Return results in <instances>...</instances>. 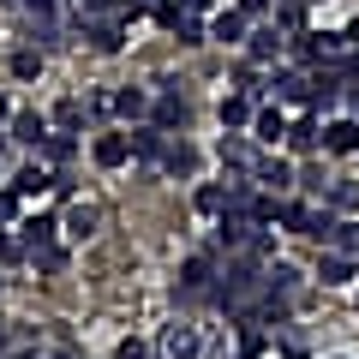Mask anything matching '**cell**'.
I'll use <instances>...</instances> for the list:
<instances>
[{"instance_id": "obj_1", "label": "cell", "mask_w": 359, "mask_h": 359, "mask_svg": "<svg viewBox=\"0 0 359 359\" xmlns=\"http://www.w3.org/2000/svg\"><path fill=\"white\" fill-rule=\"evenodd\" d=\"M216 282H222V269L204 252L180 264V299H216Z\"/></svg>"}, {"instance_id": "obj_2", "label": "cell", "mask_w": 359, "mask_h": 359, "mask_svg": "<svg viewBox=\"0 0 359 359\" xmlns=\"http://www.w3.org/2000/svg\"><path fill=\"white\" fill-rule=\"evenodd\" d=\"M269 84H276V102H306L311 108V90H318V72H311V66H282V72L269 78Z\"/></svg>"}, {"instance_id": "obj_3", "label": "cell", "mask_w": 359, "mask_h": 359, "mask_svg": "<svg viewBox=\"0 0 359 359\" xmlns=\"http://www.w3.org/2000/svg\"><path fill=\"white\" fill-rule=\"evenodd\" d=\"M156 353H162V359H198V353H204V335H198V323H168L162 341H156Z\"/></svg>"}, {"instance_id": "obj_4", "label": "cell", "mask_w": 359, "mask_h": 359, "mask_svg": "<svg viewBox=\"0 0 359 359\" xmlns=\"http://www.w3.org/2000/svg\"><path fill=\"white\" fill-rule=\"evenodd\" d=\"M323 150H330V156H353V150H359V114L323 120Z\"/></svg>"}, {"instance_id": "obj_5", "label": "cell", "mask_w": 359, "mask_h": 359, "mask_svg": "<svg viewBox=\"0 0 359 359\" xmlns=\"http://www.w3.org/2000/svg\"><path fill=\"white\" fill-rule=\"evenodd\" d=\"M78 30H84V42L96 54H120L126 48V25H120V18H90V25H78Z\"/></svg>"}, {"instance_id": "obj_6", "label": "cell", "mask_w": 359, "mask_h": 359, "mask_svg": "<svg viewBox=\"0 0 359 359\" xmlns=\"http://www.w3.org/2000/svg\"><path fill=\"white\" fill-rule=\"evenodd\" d=\"M282 48H287L282 25H257L252 36H245V54H252V66H269V60H282Z\"/></svg>"}, {"instance_id": "obj_7", "label": "cell", "mask_w": 359, "mask_h": 359, "mask_svg": "<svg viewBox=\"0 0 359 359\" xmlns=\"http://www.w3.org/2000/svg\"><path fill=\"white\" fill-rule=\"evenodd\" d=\"M318 276H323V287H347V282L359 276V257L341 252V245H330V252L318 257Z\"/></svg>"}, {"instance_id": "obj_8", "label": "cell", "mask_w": 359, "mask_h": 359, "mask_svg": "<svg viewBox=\"0 0 359 359\" xmlns=\"http://www.w3.org/2000/svg\"><path fill=\"white\" fill-rule=\"evenodd\" d=\"M287 150L294 156H318L323 150V126H318V114H299V120H287Z\"/></svg>"}, {"instance_id": "obj_9", "label": "cell", "mask_w": 359, "mask_h": 359, "mask_svg": "<svg viewBox=\"0 0 359 359\" xmlns=\"http://www.w3.org/2000/svg\"><path fill=\"white\" fill-rule=\"evenodd\" d=\"M96 222H102V210L84 204V198H72V204H66V216H60V233H66V240H90V233H96Z\"/></svg>"}, {"instance_id": "obj_10", "label": "cell", "mask_w": 359, "mask_h": 359, "mask_svg": "<svg viewBox=\"0 0 359 359\" xmlns=\"http://www.w3.org/2000/svg\"><path fill=\"white\" fill-rule=\"evenodd\" d=\"M222 168H233V174H257V144L245 138V132H228V138H222Z\"/></svg>"}, {"instance_id": "obj_11", "label": "cell", "mask_w": 359, "mask_h": 359, "mask_svg": "<svg viewBox=\"0 0 359 359\" xmlns=\"http://www.w3.org/2000/svg\"><path fill=\"white\" fill-rule=\"evenodd\" d=\"M186 120H192L186 96H180V90H156V126L162 132H186Z\"/></svg>"}, {"instance_id": "obj_12", "label": "cell", "mask_w": 359, "mask_h": 359, "mask_svg": "<svg viewBox=\"0 0 359 359\" xmlns=\"http://www.w3.org/2000/svg\"><path fill=\"white\" fill-rule=\"evenodd\" d=\"M245 36H252V18H245L240 6H228V13L210 18V42H228L233 48V42H245Z\"/></svg>"}, {"instance_id": "obj_13", "label": "cell", "mask_w": 359, "mask_h": 359, "mask_svg": "<svg viewBox=\"0 0 359 359\" xmlns=\"http://www.w3.org/2000/svg\"><path fill=\"white\" fill-rule=\"evenodd\" d=\"M257 96H245V90H228V96H222V126H228V132H245V126H252V120H257Z\"/></svg>"}, {"instance_id": "obj_14", "label": "cell", "mask_w": 359, "mask_h": 359, "mask_svg": "<svg viewBox=\"0 0 359 359\" xmlns=\"http://www.w3.org/2000/svg\"><path fill=\"white\" fill-rule=\"evenodd\" d=\"M90 156H96L102 168H120V162L132 156V132H102V138L90 144Z\"/></svg>"}, {"instance_id": "obj_15", "label": "cell", "mask_w": 359, "mask_h": 359, "mask_svg": "<svg viewBox=\"0 0 359 359\" xmlns=\"http://www.w3.org/2000/svg\"><path fill=\"white\" fill-rule=\"evenodd\" d=\"M168 138H174V132H162V126L132 132V156H138V162H162V156H168Z\"/></svg>"}, {"instance_id": "obj_16", "label": "cell", "mask_w": 359, "mask_h": 359, "mask_svg": "<svg viewBox=\"0 0 359 359\" xmlns=\"http://www.w3.org/2000/svg\"><path fill=\"white\" fill-rule=\"evenodd\" d=\"M54 233H60V222H54V216H25V222H18V245H25V252L48 245Z\"/></svg>"}, {"instance_id": "obj_17", "label": "cell", "mask_w": 359, "mask_h": 359, "mask_svg": "<svg viewBox=\"0 0 359 359\" xmlns=\"http://www.w3.org/2000/svg\"><path fill=\"white\" fill-rule=\"evenodd\" d=\"M252 138H257V144H282V138H287V114H282V108H257Z\"/></svg>"}, {"instance_id": "obj_18", "label": "cell", "mask_w": 359, "mask_h": 359, "mask_svg": "<svg viewBox=\"0 0 359 359\" xmlns=\"http://www.w3.org/2000/svg\"><path fill=\"white\" fill-rule=\"evenodd\" d=\"M257 180H264V186H269V192H276V198H282L287 192V186H294V168H287V162H276V156H257Z\"/></svg>"}, {"instance_id": "obj_19", "label": "cell", "mask_w": 359, "mask_h": 359, "mask_svg": "<svg viewBox=\"0 0 359 359\" xmlns=\"http://www.w3.org/2000/svg\"><path fill=\"white\" fill-rule=\"evenodd\" d=\"M192 204H198V216H222L228 210V180H204L192 192Z\"/></svg>"}, {"instance_id": "obj_20", "label": "cell", "mask_w": 359, "mask_h": 359, "mask_svg": "<svg viewBox=\"0 0 359 359\" xmlns=\"http://www.w3.org/2000/svg\"><path fill=\"white\" fill-rule=\"evenodd\" d=\"M264 287H269V294H282V299H294L299 294V269L294 264H264Z\"/></svg>"}, {"instance_id": "obj_21", "label": "cell", "mask_w": 359, "mask_h": 359, "mask_svg": "<svg viewBox=\"0 0 359 359\" xmlns=\"http://www.w3.org/2000/svg\"><path fill=\"white\" fill-rule=\"evenodd\" d=\"M13 186H18L25 198H42V192H54V174H48V168H36V162H30V168H18V174H13Z\"/></svg>"}, {"instance_id": "obj_22", "label": "cell", "mask_w": 359, "mask_h": 359, "mask_svg": "<svg viewBox=\"0 0 359 359\" xmlns=\"http://www.w3.org/2000/svg\"><path fill=\"white\" fill-rule=\"evenodd\" d=\"M13 138H18V144H36V150H42V138H48V120L25 108V114H13Z\"/></svg>"}, {"instance_id": "obj_23", "label": "cell", "mask_w": 359, "mask_h": 359, "mask_svg": "<svg viewBox=\"0 0 359 359\" xmlns=\"http://www.w3.org/2000/svg\"><path fill=\"white\" fill-rule=\"evenodd\" d=\"M162 168H168V174H192V168H198L192 144L180 138V132H174V138H168V156H162Z\"/></svg>"}, {"instance_id": "obj_24", "label": "cell", "mask_w": 359, "mask_h": 359, "mask_svg": "<svg viewBox=\"0 0 359 359\" xmlns=\"http://www.w3.org/2000/svg\"><path fill=\"white\" fill-rule=\"evenodd\" d=\"M240 252H252L257 264H269V257H276V228H269V222H257V228H252V240H245Z\"/></svg>"}, {"instance_id": "obj_25", "label": "cell", "mask_w": 359, "mask_h": 359, "mask_svg": "<svg viewBox=\"0 0 359 359\" xmlns=\"http://www.w3.org/2000/svg\"><path fill=\"white\" fill-rule=\"evenodd\" d=\"M25 257L42 269V276H60V269H66V245H54V240H48V245H36V252H25Z\"/></svg>"}, {"instance_id": "obj_26", "label": "cell", "mask_w": 359, "mask_h": 359, "mask_svg": "<svg viewBox=\"0 0 359 359\" xmlns=\"http://www.w3.org/2000/svg\"><path fill=\"white\" fill-rule=\"evenodd\" d=\"M311 222H318V210H311V204H287V198H282V228L287 233H311Z\"/></svg>"}, {"instance_id": "obj_27", "label": "cell", "mask_w": 359, "mask_h": 359, "mask_svg": "<svg viewBox=\"0 0 359 359\" xmlns=\"http://www.w3.org/2000/svg\"><path fill=\"white\" fill-rule=\"evenodd\" d=\"M330 210H359V180H330Z\"/></svg>"}, {"instance_id": "obj_28", "label": "cell", "mask_w": 359, "mask_h": 359, "mask_svg": "<svg viewBox=\"0 0 359 359\" xmlns=\"http://www.w3.org/2000/svg\"><path fill=\"white\" fill-rule=\"evenodd\" d=\"M276 25H282L287 36H294V30H306V0H282V6H276Z\"/></svg>"}, {"instance_id": "obj_29", "label": "cell", "mask_w": 359, "mask_h": 359, "mask_svg": "<svg viewBox=\"0 0 359 359\" xmlns=\"http://www.w3.org/2000/svg\"><path fill=\"white\" fill-rule=\"evenodd\" d=\"M114 108H120L126 120H138L144 108H150V90H138V84H132V90H120V96H114Z\"/></svg>"}, {"instance_id": "obj_30", "label": "cell", "mask_w": 359, "mask_h": 359, "mask_svg": "<svg viewBox=\"0 0 359 359\" xmlns=\"http://www.w3.org/2000/svg\"><path fill=\"white\" fill-rule=\"evenodd\" d=\"M72 150H78V138H72V132H48V138H42V156H48V162H66Z\"/></svg>"}, {"instance_id": "obj_31", "label": "cell", "mask_w": 359, "mask_h": 359, "mask_svg": "<svg viewBox=\"0 0 359 359\" xmlns=\"http://www.w3.org/2000/svg\"><path fill=\"white\" fill-rule=\"evenodd\" d=\"M13 78H42V48H18L13 54Z\"/></svg>"}, {"instance_id": "obj_32", "label": "cell", "mask_w": 359, "mask_h": 359, "mask_svg": "<svg viewBox=\"0 0 359 359\" xmlns=\"http://www.w3.org/2000/svg\"><path fill=\"white\" fill-rule=\"evenodd\" d=\"M54 126H60V132H78V126H84V102H72V96H66V102L54 108Z\"/></svg>"}, {"instance_id": "obj_33", "label": "cell", "mask_w": 359, "mask_h": 359, "mask_svg": "<svg viewBox=\"0 0 359 359\" xmlns=\"http://www.w3.org/2000/svg\"><path fill=\"white\" fill-rule=\"evenodd\" d=\"M330 245H341V252H353V257H359V222H335Z\"/></svg>"}, {"instance_id": "obj_34", "label": "cell", "mask_w": 359, "mask_h": 359, "mask_svg": "<svg viewBox=\"0 0 359 359\" xmlns=\"http://www.w3.org/2000/svg\"><path fill=\"white\" fill-rule=\"evenodd\" d=\"M18 198H25L18 186H13V192H0V228H6V222H18Z\"/></svg>"}, {"instance_id": "obj_35", "label": "cell", "mask_w": 359, "mask_h": 359, "mask_svg": "<svg viewBox=\"0 0 359 359\" xmlns=\"http://www.w3.org/2000/svg\"><path fill=\"white\" fill-rule=\"evenodd\" d=\"M13 257H25V245H18V233L0 228V264H13Z\"/></svg>"}, {"instance_id": "obj_36", "label": "cell", "mask_w": 359, "mask_h": 359, "mask_svg": "<svg viewBox=\"0 0 359 359\" xmlns=\"http://www.w3.org/2000/svg\"><path fill=\"white\" fill-rule=\"evenodd\" d=\"M299 180H306V192H323V198H330V174H323V168H306Z\"/></svg>"}, {"instance_id": "obj_37", "label": "cell", "mask_w": 359, "mask_h": 359, "mask_svg": "<svg viewBox=\"0 0 359 359\" xmlns=\"http://www.w3.org/2000/svg\"><path fill=\"white\" fill-rule=\"evenodd\" d=\"M240 13L245 18H269V13H276V0H240Z\"/></svg>"}, {"instance_id": "obj_38", "label": "cell", "mask_w": 359, "mask_h": 359, "mask_svg": "<svg viewBox=\"0 0 359 359\" xmlns=\"http://www.w3.org/2000/svg\"><path fill=\"white\" fill-rule=\"evenodd\" d=\"M54 42H60V25H48V18H42V25H36V48H54Z\"/></svg>"}, {"instance_id": "obj_39", "label": "cell", "mask_w": 359, "mask_h": 359, "mask_svg": "<svg viewBox=\"0 0 359 359\" xmlns=\"http://www.w3.org/2000/svg\"><path fill=\"white\" fill-rule=\"evenodd\" d=\"M114 359H150V347H144V341H132V335H126V341H120V353Z\"/></svg>"}, {"instance_id": "obj_40", "label": "cell", "mask_w": 359, "mask_h": 359, "mask_svg": "<svg viewBox=\"0 0 359 359\" xmlns=\"http://www.w3.org/2000/svg\"><path fill=\"white\" fill-rule=\"evenodd\" d=\"M156 6H162V0H126V18L132 13H156Z\"/></svg>"}, {"instance_id": "obj_41", "label": "cell", "mask_w": 359, "mask_h": 359, "mask_svg": "<svg viewBox=\"0 0 359 359\" xmlns=\"http://www.w3.org/2000/svg\"><path fill=\"white\" fill-rule=\"evenodd\" d=\"M25 13H36V18H48V13H54V0H25Z\"/></svg>"}, {"instance_id": "obj_42", "label": "cell", "mask_w": 359, "mask_h": 359, "mask_svg": "<svg viewBox=\"0 0 359 359\" xmlns=\"http://www.w3.org/2000/svg\"><path fill=\"white\" fill-rule=\"evenodd\" d=\"M341 42H353V48H359V18H353V25H347V30H341Z\"/></svg>"}, {"instance_id": "obj_43", "label": "cell", "mask_w": 359, "mask_h": 359, "mask_svg": "<svg viewBox=\"0 0 359 359\" xmlns=\"http://www.w3.org/2000/svg\"><path fill=\"white\" fill-rule=\"evenodd\" d=\"M347 108H353V114H359V84H353V90H347Z\"/></svg>"}, {"instance_id": "obj_44", "label": "cell", "mask_w": 359, "mask_h": 359, "mask_svg": "<svg viewBox=\"0 0 359 359\" xmlns=\"http://www.w3.org/2000/svg\"><path fill=\"white\" fill-rule=\"evenodd\" d=\"M180 6H192V13H204V6H210V0H180Z\"/></svg>"}, {"instance_id": "obj_45", "label": "cell", "mask_w": 359, "mask_h": 359, "mask_svg": "<svg viewBox=\"0 0 359 359\" xmlns=\"http://www.w3.org/2000/svg\"><path fill=\"white\" fill-rule=\"evenodd\" d=\"M6 120H13V108H6V96H0V126H6Z\"/></svg>"}, {"instance_id": "obj_46", "label": "cell", "mask_w": 359, "mask_h": 359, "mask_svg": "<svg viewBox=\"0 0 359 359\" xmlns=\"http://www.w3.org/2000/svg\"><path fill=\"white\" fill-rule=\"evenodd\" d=\"M0 353H6V323H0Z\"/></svg>"}, {"instance_id": "obj_47", "label": "cell", "mask_w": 359, "mask_h": 359, "mask_svg": "<svg viewBox=\"0 0 359 359\" xmlns=\"http://www.w3.org/2000/svg\"><path fill=\"white\" fill-rule=\"evenodd\" d=\"M54 359H72V353H54Z\"/></svg>"}, {"instance_id": "obj_48", "label": "cell", "mask_w": 359, "mask_h": 359, "mask_svg": "<svg viewBox=\"0 0 359 359\" xmlns=\"http://www.w3.org/2000/svg\"><path fill=\"white\" fill-rule=\"evenodd\" d=\"M240 359H252V353H240Z\"/></svg>"}]
</instances>
